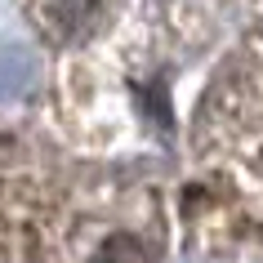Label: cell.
<instances>
[{"instance_id":"6da1fadb","label":"cell","mask_w":263,"mask_h":263,"mask_svg":"<svg viewBox=\"0 0 263 263\" xmlns=\"http://www.w3.org/2000/svg\"><path fill=\"white\" fill-rule=\"evenodd\" d=\"M196 165L236 214L263 228V41L210 85L196 121Z\"/></svg>"},{"instance_id":"7a4b0ae2","label":"cell","mask_w":263,"mask_h":263,"mask_svg":"<svg viewBox=\"0 0 263 263\" xmlns=\"http://www.w3.org/2000/svg\"><path fill=\"white\" fill-rule=\"evenodd\" d=\"M45 236H49L45 196L0 143V263H31Z\"/></svg>"}]
</instances>
